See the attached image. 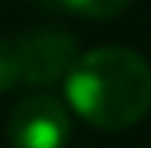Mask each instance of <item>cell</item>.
I'll return each mask as SVG.
<instances>
[{"mask_svg":"<svg viewBox=\"0 0 151 148\" xmlns=\"http://www.w3.org/2000/svg\"><path fill=\"white\" fill-rule=\"evenodd\" d=\"M25 86H52L68 77L80 59L77 40L59 28H31L16 37Z\"/></svg>","mask_w":151,"mask_h":148,"instance_id":"obj_2","label":"cell"},{"mask_svg":"<svg viewBox=\"0 0 151 148\" xmlns=\"http://www.w3.org/2000/svg\"><path fill=\"white\" fill-rule=\"evenodd\" d=\"M6 136L12 148H65L71 139V117L52 96H28L12 108Z\"/></svg>","mask_w":151,"mask_h":148,"instance_id":"obj_3","label":"cell"},{"mask_svg":"<svg viewBox=\"0 0 151 148\" xmlns=\"http://www.w3.org/2000/svg\"><path fill=\"white\" fill-rule=\"evenodd\" d=\"M133 0H52V6L65 12H74V16H83V19H111L120 16Z\"/></svg>","mask_w":151,"mask_h":148,"instance_id":"obj_4","label":"cell"},{"mask_svg":"<svg viewBox=\"0 0 151 148\" xmlns=\"http://www.w3.org/2000/svg\"><path fill=\"white\" fill-rule=\"evenodd\" d=\"M65 96L90 126L117 133L139 124L151 108V68L127 46H99L74 62Z\"/></svg>","mask_w":151,"mask_h":148,"instance_id":"obj_1","label":"cell"},{"mask_svg":"<svg viewBox=\"0 0 151 148\" xmlns=\"http://www.w3.org/2000/svg\"><path fill=\"white\" fill-rule=\"evenodd\" d=\"M22 83V62H19L16 37H0V93H9Z\"/></svg>","mask_w":151,"mask_h":148,"instance_id":"obj_5","label":"cell"},{"mask_svg":"<svg viewBox=\"0 0 151 148\" xmlns=\"http://www.w3.org/2000/svg\"><path fill=\"white\" fill-rule=\"evenodd\" d=\"M31 3H46V6H52V0H31Z\"/></svg>","mask_w":151,"mask_h":148,"instance_id":"obj_6","label":"cell"}]
</instances>
